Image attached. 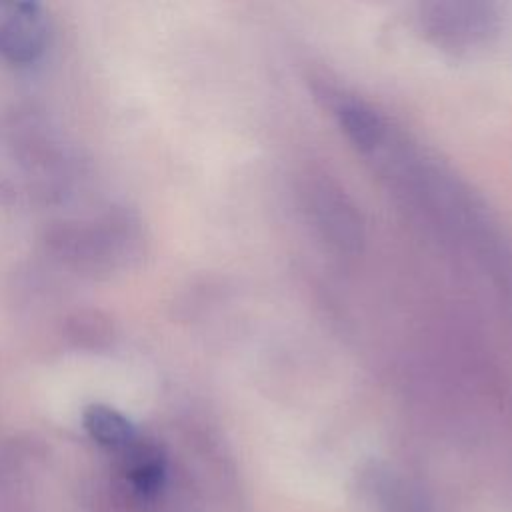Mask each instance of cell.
<instances>
[{
    "instance_id": "1",
    "label": "cell",
    "mask_w": 512,
    "mask_h": 512,
    "mask_svg": "<svg viewBox=\"0 0 512 512\" xmlns=\"http://www.w3.org/2000/svg\"><path fill=\"white\" fill-rule=\"evenodd\" d=\"M418 28L442 50L474 52L488 46L500 30V14L490 4L434 2L422 4Z\"/></svg>"
},
{
    "instance_id": "2",
    "label": "cell",
    "mask_w": 512,
    "mask_h": 512,
    "mask_svg": "<svg viewBox=\"0 0 512 512\" xmlns=\"http://www.w3.org/2000/svg\"><path fill=\"white\" fill-rule=\"evenodd\" d=\"M48 44V18L36 2L0 0V54L12 64H30Z\"/></svg>"
},
{
    "instance_id": "3",
    "label": "cell",
    "mask_w": 512,
    "mask_h": 512,
    "mask_svg": "<svg viewBox=\"0 0 512 512\" xmlns=\"http://www.w3.org/2000/svg\"><path fill=\"white\" fill-rule=\"evenodd\" d=\"M120 456L122 470L140 496H154L164 486L166 458L156 444L136 438Z\"/></svg>"
},
{
    "instance_id": "4",
    "label": "cell",
    "mask_w": 512,
    "mask_h": 512,
    "mask_svg": "<svg viewBox=\"0 0 512 512\" xmlns=\"http://www.w3.org/2000/svg\"><path fill=\"white\" fill-rule=\"evenodd\" d=\"M82 422L90 438L108 450L122 452L138 438L134 424L106 404H90L82 414Z\"/></svg>"
}]
</instances>
